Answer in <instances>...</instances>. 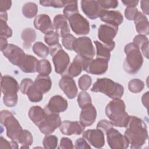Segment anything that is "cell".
<instances>
[{
	"label": "cell",
	"instance_id": "cell-1",
	"mask_svg": "<svg viewBox=\"0 0 149 149\" xmlns=\"http://www.w3.org/2000/svg\"><path fill=\"white\" fill-rule=\"evenodd\" d=\"M124 136L130 144L131 148H141L148 139L147 127L146 123L137 116H130Z\"/></svg>",
	"mask_w": 149,
	"mask_h": 149
},
{
	"label": "cell",
	"instance_id": "cell-2",
	"mask_svg": "<svg viewBox=\"0 0 149 149\" xmlns=\"http://www.w3.org/2000/svg\"><path fill=\"white\" fill-rule=\"evenodd\" d=\"M105 114L113 126L119 127H126L130 119L125 102L120 98L109 101L105 107Z\"/></svg>",
	"mask_w": 149,
	"mask_h": 149
},
{
	"label": "cell",
	"instance_id": "cell-3",
	"mask_svg": "<svg viewBox=\"0 0 149 149\" xmlns=\"http://www.w3.org/2000/svg\"><path fill=\"white\" fill-rule=\"evenodd\" d=\"M124 51L126 57L123 62V70L130 74L137 73L143 63V57L140 48L131 42L125 45Z\"/></svg>",
	"mask_w": 149,
	"mask_h": 149
},
{
	"label": "cell",
	"instance_id": "cell-4",
	"mask_svg": "<svg viewBox=\"0 0 149 149\" xmlns=\"http://www.w3.org/2000/svg\"><path fill=\"white\" fill-rule=\"evenodd\" d=\"M1 91L3 94V101L8 107H13L16 105L18 101L17 93L20 86L16 80L9 75L1 76Z\"/></svg>",
	"mask_w": 149,
	"mask_h": 149
},
{
	"label": "cell",
	"instance_id": "cell-5",
	"mask_svg": "<svg viewBox=\"0 0 149 149\" xmlns=\"http://www.w3.org/2000/svg\"><path fill=\"white\" fill-rule=\"evenodd\" d=\"M91 91L95 93H101L113 100L122 97L124 93V88L122 85L110 79L100 78L93 84Z\"/></svg>",
	"mask_w": 149,
	"mask_h": 149
},
{
	"label": "cell",
	"instance_id": "cell-6",
	"mask_svg": "<svg viewBox=\"0 0 149 149\" xmlns=\"http://www.w3.org/2000/svg\"><path fill=\"white\" fill-rule=\"evenodd\" d=\"M49 51L50 55L52 56L55 72L63 75L66 72L70 63L69 55L62 49L59 43L49 47Z\"/></svg>",
	"mask_w": 149,
	"mask_h": 149
},
{
	"label": "cell",
	"instance_id": "cell-7",
	"mask_svg": "<svg viewBox=\"0 0 149 149\" xmlns=\"http://www.w3.org/2000/svg\"><path fill=\"white\" fill-rule=\"evenodd\" d=\"M0 121L6 127L8 137L13 140H17L23 129L14 115L8 110H2L1 112Z\"/></svg>",
	"mask_w": 149,
	"mask_h": 149
},
{
	"label": "cell",
	"instance_id": "cell-8",
	"mask_svg": "<svg viewBox=\"0 0 149 149\" xmlns=\"http://www.w3.org/2000/svg\"><path fill=\"white\" fill-rule=\"evenodd\" d=\"M73 50L87 59H93L95 55V49L91 40L87 37L76 38L73 44Z\"/></svg>",
	"mask_w": 149,
	"mask_h": 149
},
{
	"label": "cell",
	"instance_id": "cell-9",
	"mask_svg": "<svg viewBox=\"0 0 149 149\" xmlns=\"http://www.w3.org/2000/svg\"><path fill=\"white\" fill-rule=\"evenodd\" d=\"M118 31V27L110 24H101L98 30V37L102 42V44L107 45L111 51L113 49L115 43L113 38L116 36Z\"/></svg>",
	"mask_w": 149,
	"mask_h": 149
},
{
	"label": "cell",
	"instance_id": "cell-10",
	"mask_svg": "<svg viewBox=\"0 0 149 149\" xmlns=\"http://www.w3.org/2000/svg\"><path fill=\"white\" fill-rule=\"evenodd\" d=\"M46 112L47 115L45 118L37 126L42 133L49 134L52 133L56 129L59 127L62 122L59 114L51 113L47 111Z\"/></svg>",
	"mask_w": 149,
	"mask_h": 149
},
{
	"label": "cell",
	"instance_id": "cell-11",
	"mask_svg": "<svg viewBox=\"0 0 149 149\" xmlns=\"http://www.w3.org/2000/svg\"><path fill=\"white\" fill-rule=\"evenodd\" d=\"M107 142L112 149H125L129 147V142L124 135L113 127L110 128L105 133Z\"/></svg>",
	"mask_w": 149,
	"mask_h": 149
},
{
	"label": "cell",
	"instance_id": "cell-12",
	"mask_svg": "<svg viewBox=\"0 0 149 149\" xmlns=\"http://www.w3.org/2000/svg\"><path fill=\"white\" fill-rule=\"evenodd\" d=\"M108 68V61L96 58L94 59H87L83 66V70L90 74L101 75L107 72Z\"/></svg>",
	"mask_w": 149,
	"mask_h": 149
},
{
	"label": "cell",
	"instance_id": "cell-13",
	"mask_svg": "<svg viewBox=\"0 0 149 149\" xmlns=\"http://www.w3.org/2000/svg\"><path fill=\"white\" fill-rule=\"evenodd\" d=\"M68 20L70 28L76 34L86 35L89 33V22L79 13L71 16Z\"/></svg>",
	"mask_w": 149,
	"mask_h": 149
},
{
	"label": "cell",
	"instance_id": "cell-14",
	"mask_svg": "<svg viewBox=\"0 0 149 149\" xmlns=\"http://www.w3.org/2000/svg\"><path fill=\"white\" fill-rule=\"evenodd\" d=\"M2 52L10 63L18 67L22 63L26 55L22 48L12 44H8L2 51Z\"/></svg>",
	"mask_w": 149,
	"mask_h": 149
},
{
	"label": "cell",
	"instance_id": "cell-15",
	"mask_svg": "<svg viewBox=\"0 0 149 149\" xmlns=\"http://www.w3.org/2000/svg\"><path fill=\"white\" fill-rule=\"evenodd\" d=\"M83 137L95 148H100L104 146V133L98 129L86 130L83 133Z\"/></svg>",
	"mask_w": 149,
	"mask_h": 149
},
{
	"label": "cell",
	"instance_id": "cell-16",
	"mask_svg": "<svg viewBox=\"0 0 149 149\" xmlns=\"http://www.w3.org/2000/svg\"><path fill=\"white\" fill-rule=\"evenodd\" d=\"M59 86L69 99H73L77 94V88L73 78L67 74L62 75L59 80Z\"/></svg>",
	"mask_w": 149,
	"mask_h": 149
},
{
	"label": "cell",
	"instance_id": "cell-17",
	"mask_svg": "<svg viewBox=\"0 0 149 149\" xmlns=\"http://www.w3.org/2000/svg\"><path fill=\"white\" fill-rule=\"evenodd\" d=\"M68 107L67 100L59 95H56L51 98L44 109L49 112L59 114L65 111Z\"/></svg>",
	"mask_w": 149,
	"mask_h": 149
},
{
	"label": "cell",
	"instance_id": "cell-18",
	"mask_svg": "<svg viewBox=\"0 0 149 149\" xmlns=\"http://www.w3.org/2000/svg\"><path fill=\"white\" fill-rule=\"evenodd\" d=\"M101 21L113 26L118 27L123 20L120 12L117 10H109L102 9L99 16Z\"/></svg>",
	"mask_w": 149,
	"mask_h": 149
},
{
	"label": "cell",
	"instance_id": "cell-19",
	"mask_svg": "<svg viewBox=\"0 0 149 149\" xmlns=\"http://www.w3.org/2000/svg\"><path fill=\"white\" fill-rule=\"evenodd\" d=\"M84 129L85 126L78 121L64 120L59 126L60 132L63 134L67 136L80 134L84 132Z\"/></svg>",
	"mask_w": 149,
	"mask_h": 149
},
{
	"label": "cell",
	"instance_id": "cell-20",
	"mask_svg": "<svg viewBox=\"0 0 149 149\" xmlns=\"http://www.w3.org/2000/svg\"><path fill=\"white\" fill-rule=\"evenodd\" d=\"M81 8L83 12L90 19H95L99 17L102 9L97 1H81Z\"/></svg>",
	"mask_w": 149,
	"mask_h": 149
},
{
	"label": "cell",
	"instance_id": "cell-21",
	"mask_svg": "<svg viewBox=\"0 0 149 149\" xmlns=\"http://www.w3.org/2000/svg\"><path fill=\"white\" fill-rule=\"evenodd\" d=\"M97 117V111L92 104L81 109L80 115V122L85 127L92 125Z\"/></svg>",
	"mask_w": 149,
	"mask_h": 149
},
{
	"label": "cell",
	"instance_id": "cell-22",
	"mask_svg": "<svg viewBox=\"0 0 149 149\" xmlns=\"http://www.w3.org/2000/svg\"><path fill=\"white\" fill-rule=\"evenodd\" d=\"M34 26L36 29L45 34L54 30L51 18L46 14H40L37 16L34 20Z\"/></svg>",
	"mask_w": 149,
	"mask_h": 149
},
{
	"label": "cell",
	"instance_id": "cell-23",
	"mask_svg": "<svg viewBox=\"0 0 149 149\" xmlns=\"http://www.w3.org/2000/svg\"><path fill=\"white\" fill-rule=\"evenodd\" d=\"M87 58L79 55H77L73 59L72 62L67 69V72L64 74H67L72 77L79 76L83 70V66Z\"/></svg>",
	"mask_w": 149,
	"mask_h": 149
},
{
	"label": "cell",
	"instance_id": "cell-24",
	"mask_svg": "<svg viewBox=\"0 0 149 149\" xmlns=\"http://www.w3.org/2000/svg\"><path fill=\"white\" fill-rule=\"evenodd\" d=\"M53 26L54 30L59 37H63L70 34V29L67 22V19L63 15H57L54 18Z\"/></svg>",
	"mask_w": 149,
	"mask_h": 149
},
{
	"label": "cell",
	"instance_id": "cell-25",
	"mask_svg": "<svg viewBox=\"0 0 149 149\" xmlns=\"http://www.w3.org/2000/svg\"><path fill=\"white\" fill-rule=\"evenodd\" d=\"M137 32L141 35L147 36L149 34V23L147 17L141 12H138L134 19Z\"/></svg>",
	"mask_w": 149,
	"mask_h": 149
},
{
	"label": "cell",
	"instance_id": "cell-26",
	"mask_svg": "<svg viewBox=\"0 0 149 149\" xmlns=\"http://www.w3.org/2000/svg\"><path fill=\"white\" fill-rule=\"evenodd\" d=\"M38 61L34 56L26 54L24 60L19 67L24 73H35L37 72Z\"/></svg>",
	"mask_w": 149,
	"mask_h": 149
},
{
	"label": "cell",
	"instance_id": "cell-27",
	"mask_svg": "<svg viewBox=\"0 0 149 149\" xmlns=\"http://www.w3.org/2000/svg\"><path fill=\"white\" fill-rule=\"evenodd\" d=\"M47 112L45 109L38 105L31 107L29 111V116L32 122L38 126L45 118Z\"/></svg>",
	"mask_w": 149,
	"mask_h": 149
},
{
	"label": "cell",
	"instance_id": "cell-28",
	"mask_svg": "<svg viewBox=\"0 0 149 149\" xmlns=\"http://www.w3.org/2000/svg\"><path fill=\"white\" fill-rule=\"evenodd\" d=\"M34 83L43 94L49 91L52 86V81L49 76L39 74L36 77Z\"/></svg>",
	"mask_w": 149,
	"mask_h": 149
},
{
	"label": "cell",
	"instance_id": "cell-29",
	"mask_svg": "<svg viewBox=\"0 0 149 149\" xmlns=\"http://www.w3.org/2000/svg\"><path fill=\"white\" fill-rule=\"evenodd\" d=\"M36 32L31 28H26L24 29L21 34V38L23 41V47L25 49H29L36 39Z\"/></svg>",
	"mask_w": 149,
	"mask_h": 149
},
{
	"label": "cell",
	"instance_id": "cell-30",
	"mask_svg": "<svg viewBox=\"0 0 149 149\" xmlns=\"http://www.w3.org/2000/svg\"><path fill=\"white\" fill-rule=\"evenodd\" d=\"M25 94L28 97L29 100L33 102L41 101L43 98V93L33 83L27 90Z\"/></svg>",
	"mask_w": 149,
	"mask_h": 149
},
{
	"label": "cell",
	"instance_id": "cell-31",
	"mask_svg": "<svg viewBox=\"0 0 149 149\" xmlns=\"http://www.w3.org/2000/svg\"><path fill=\"white\" fill-rule=\"evenodd\" d=\"M96 48V58H100L109 61L111 58V51L109 47L98 41H94Z\"/></svg>",
	"mask_w": 149,
	"mask_h": 149
},
{
	"label": "cell",
	"instance_id": "cell-32",
	"mask_svg": "<svg viewBox=\"0 0 149 149\" xmlns=\"http://www.w3.org/2000/svg\"><path fill=\"white\" fill-rule=\"evenodd\" d=\"M63 16L68 19L71 16L79 13L77 1H65L64 9L63 10Z\"/></svg>",
	"mask_w": 149,
	"mask_h": 149
},
{
	"label": "cell",
	"instance_id": "cell-33",
	"mask_svg": "<svg viewBox=\"0 0 149 149\" xmlns=\"http://www.w3.org/2000/svg\"><path fill=\"white\" fill-rule=\"evenodd\" d=\"M38 12V6L34 2L26 3L22 8L23 15L28 19L34 17Z\"/></svg>",
	"mask_w": 149,
	"mask_h": 149
},
{
	"label": "cell",
	"instance_id": "cell-34",
	"mask_svg": "<svg viewBox=\"0 0 149 149\" xmlns=\"http://www.w3.org/2000/svg\"><path fill=\"white\" fill-rule=\"evenodd\" d=\"M37 72L40 75L48 76L52 72V67L50 62L45 59L38 61Z\"/></svg>",
	"mask_w": 149,
	"mask_h": 149
},
{
	"label": "cell",
	"instance_id": "cell-35",
	"mask_svg": "<svg viewBox=\"0 0 149 149\" xmlns=\"http://www.w3.org/2000/svg\"><path fill=\"white\" fill-rule=\"evenodd\" d=\"M33 51L35 54L40 58H46L49 53V47L40 41L36 42L33 45Z\"/></svg>",
	"mask_w": 149,
	"mask_h": 149
},
{
	"label": "cell",
	"instance_id": "cell-36",
	"mask_svg": "<svg viewBox=\"0 0 149 149\" xmlns=\"http://www.w3.org/2000/svg\"><path fill=\"white\" fill-rule=\"evenodd\" d=\"M144 86V83L142 80L139 79H133L129 81L128 88L133 93H138L143 90Z\"/></svg>",
	"mask_w": 149,
	"mask_h": 149
},
{
	"label": "cell",
	"instance_id": "cell-37",
	"mask_svg": "<svg viewBox=\"0 0 149 149\" xmlns=\"http://www.w3.org/2000/svg\"><path fill=\"white\" fill-rule=\"evenodd\" d=\"M17 140L22 145L31 146L33 142V137L29 131L27 130H23L19 134Z\"/></svg>",
	"mask_w": 149,
	"mask_h": 149
},
{
	"label": "cell",
	"instance_id": "cell-38",
	"mask_svg": "<svg viewBox=\"0 0 149 149\" xmlns=\"http://www.w3.org/2000/svg\"><path fill=\"white\" fill-rule=\"evenodd\" d=\"M42 144L45 148L54 149L57 147L58 137L50 134H46L44 137Z\"/></svg>",
	"mask_w": 149,
	"mask_h": 149
},
{
	"label": "cell",
	"instance_id": "cell-39",
	"mask_svg": "<svg viewBox=\"0 0 149 149\" xmlns=\"http://www.w3.org/2000/svg\"><path fill=\"white\" fill-rule=\"evenodd\" d=\"M77 103L79 107L82 109L87 105L92 104L91 98L86 91H82L79 93L77 96Z\"/></svg>",
	"mask_w": 149,
	"mask_h": 149
},
{
	"label": "cell",
	"instance_id": "cell-40",
	"mask_svg": "<svg viewBox=\"0 0 149 149\" xmlns=\"http://www.w3.org/2000/svg\"><path fill=\"white\" fill-rule=\"evenodd\" d=\"M59 37L56 31H51L45 34L44 41L49 47H52L59 43Z\"/></svg>",
	"mask_w": 149,
	"mask_h": 149
},
{
	"label": "cell",
	"instance_id": "cell-41",
	"mask_svg": "<svg viewBox=\"0 0 149 149\" xmlns=\"http://www.w3.org/2000/svg\"><path fill=\"white\" fill-rule=\"evenodd\" d=\"M92 83L91 77L88 74L82 75L78 80V85L80 88L83 91L87 90L91 86Z\"/></svg>",
	"mask_w": 149,
	"mask_h": 149
},
{
	"label": "cell",
	"instance_id": "cell-42",
	"mask_svg": "<svg viewBox=\"0 0 149 149\" xmlns=\"http://www.w3.org/2000/svg\"><path fill=\"white\" fill-rule=\"evenodd\" d=\"M12 30L7 24L6 22L1 20V37L8 38L12 37Z\"/></svg>",
	"mask_w": 149,
	"mask_h": 149
},
{
	"label": "cell",
	"instance_id": "cell-43",
	"mask_svg": "<svg viewBox=\"0 0 149 149\" xmlns=\"http://www.w3.org/2000/svg\"><path fill=\"white\" fill-rule=\"evenodd\" d=\"M40 3L44 6L47 7H54L56 8H60L64 7L65 1H58V0H47V1H40Z\"/></svg>",
	"mask_w": 149,
	"mask_h": 149
},
{
	"label": "cell",
	"instance_id": "cell-44",
	"mask_svg": "<svg viewBox=\"0 0 149 149\" xmlns=\"http://www.w3.org/2000/svg\"><path fill=\"white\" fill-rule=\"evenodd\" d=\"M100 7L106 10L108 9H114L116 8L118 5V1L115 0H100L97 1Z\"/></svg>",
	"mask_w": 149,
	"mask_h": 149
},
{
	"label": "cell",
	"instance_id": "cell-45",
	"mask_svg": "<svg viewBox=\"0 0 149 149\" xmlns=\"http://www.w3.org/2000/svg\"><path fill=\"white\" fill-rule=\"evenodd\" d=\"M76 38L71 34H68L62 38V42L64 47L70 51H73V44Z\"/></svg>",
	"mask_w": 149,
	"mask_h": 149
},
{
	"label": "cell",
	"instance_id": "cell-46",
	"mask_svg": "<svg viewBox=\"0 0 149 149\" xmlns=\"http://www.w3.org/2000/svg\"><path fill=\"white\" fill-rule=\"evenodd\" d=\"M113 125L111 122V121L107 119H102L97 123V129L101 130L104 132V133H105L111 127H113Z\"/></svg>",
	"mask_w": 149,
	"mask_h": 149
},
{
	"label": "cell",
	"instance_id": "cell-47",
	"mask_svg": "<svg viewBox=\"0 0 149 149\" xmlns=\"http://www.w3.org/2000/svg\"><path fill=\"white\" fill-rule=\"evenodd\" d=\"M139 10L136 7H127L125 10V16L129 20H133Z\"/></svg>",
	"mask_w": 149,
	"mask_h": 149
},
{
	"label": "cell",
	"instance_id": "cell-48",
	"mask_svg": "<svg viewBox=\"0 0 149 149\" xmlns=\"http://www.w3.org/2000/svg\"><path fill=\"white\" fill-rule=\"evenodd\" d=\"M34 83V81L29 79V78H25L23 79L20 84V90L22 94H25L28 88Z\"/></svg>",
	"mask_w": 149,
	"mask_h": 149
},
{
	"label": "cell",
	"instance_id": "cell-49",
	"mask_svg": "<svg viewBox=\"0 0 149 149\" xmlns=\"http://www.w3.org/2000/svg\"><path fill=\"white\" fill-rule=\"evenodd\" d=\"M73 145L72 140L68 137H62L61 140L60 144L58 148L61 149H72L73 148Z\"/></svg>",
	"mask_w": 149,
	"mask_h": 149
},
{
	"label": "cell",
	"instance_id": "cell-50",
	"mask_svg": "<svg viewBox=\"0 0 149 149\" xmlns=\"http://www.w3.org/2000/svg\"><path fill=\"white\" fill-rule=\"evenodd\" d=\"M148 41V39L147 37H146V36L139 34L134 37L133 40V43L136 44L139 48L140 47L146 42Z\"/></svg>",
	"mask_w": 149,
	"mask_h": 149
},
{
	"label": "cell",
	"instance_id": "cell-51",
	"mask_svg": "<svg viewBox=\"0 0 149 149\" xmlns=\"http://www.w3.org/2000/svg\"><path fill=\"white\" fill-rule=\"evenodd\" d=\"M74 148L77 149H84V148H91V147L87 142L86 141L85 139L79 138L77 139L75 142Z\"/></svg>",
	"mask_w": 149,
	"mask_h": 149
},
{
	"label": "cell",
	"instance_id": "cell-52",
	"mask_svg": "<svg viewBox=\"0 0 149 149\" xmlns=\"http://www.w3.org/2000/svg\"><path fill=\"white\" fill-rule=\"evenodd\" d=\"M12 6V1L9 0L0 1V12H5L10 9Z\"/></svg>",
	"mask_w": 149,
	"mask_h": 149
},
{
	"label": "cell",
	"instance_id": "cell-53",
	"mask_svg": "<svg viewBox=\"0 0 149 149\" xmlns=\"http://www.w3.org/2000/svg\"><path fill=\"white\" fill-rule=\"evenodd\" d=\"M141 3V8L143 12V14H146L147 15H148V3L149 1H140Z\"/></svg>",
	"mask_w": 149,
	"mask_h": 149
},
{
	"label": "cell",
	"instance_id": "cell-54",
	"mask_svg": "<svg viewBox=\"0 0 149 149\" xmlns=\"http://www.w3.org/2000/svg\"><path fill=\"white\" fill-rule=\"evenodd\" d=\"M0 148H11L10 141H7L3 137L0 138Z\"/></svg>",
	"mask_w": 149,
	"mask_h": 149
},
{
	"label": "cell",
	"instance_id": "cell-55",
	"mask_svg": "<svg viewBox=\"0 0 149 149\" xmlns=\"http://www.w3.org/2000/svg\"><path fill=\"white\" fill-rule=\"evenodd\" d=\"M141 51L143 54V55L146 58H148V41L143 44L141 47Z\"/></svg>",
	"mask_w": 149,
	"mask_h": 149
},
{
	"label": "cell",
	"instance_id": "cell-56",
	"mask_svg": "<svg viewBox=\"0 0 149 149\" xmlns=\"http://www.w3.org/2000/svg\"><path fill=\"white\" fill-rule=\"evenodd\" d=\"M139 1L136 0H132V1H122V3L126 6L127 7H136Z\"/></svg>",
	"mask_w": 149,
	"mask_h": 149
},
{
	"label": "cell",
	"instance_id": "cell-57",
	"mask_svg": "<svg viewBox=\"0 0 149 149\" xmlns=\"http://www.w3.org/2000/svg\"><path fill=\"white\" fill-rule=\"evenodd\" d=\"M141 101L143 105L147 109L148 108V91L146 92L143 95Z\"/></svg>",
	"mask_w": 149,
	"mask_h": 149
},
{
	"label": "cell",
	"instance_id": "cell-58",
	"mask_svg": "<svg viewBox=\"0 0 149 149\" xmlns=\"http://www.w3.org/2000/svg\"><path fill=\"white\" fill-rule=\"evenodd\" d=\"M7 39L4 37H1V51H3L8 45Z\"/></svg>",
	"mask_w": 149,
	"mask_h": 149
},
{
	"label": "cell",
	"instance_id": "cell-59",
	"mask_svg": "<svg viewBox=\"0 0 149 149\" xmlns=\"http://www.w3.org/2000/svg\"><path fill=\"white\" fill-rule=\"evenodd\" d=\"M0 19L1 20L6 22L8 20V13L6 12H0Z\"/></svg>",
	"mask_w": 149,
	"mask_h": 149
},
{
	"label": "cell",
	"instance_id": "cell-60",
	"mask_svg": "<svg viewBox=\"0 0 149 149\" xmlns=\"http://www.w3.org/2000/svg\"><path fill=\"white\" fill-rule=\"evenodd\" d=\"M10 146L11 148H18V145L17 142L15 140H12V141H10Z\"/></svg>",
	"mask_w": 149,
	"mask_h": 149
},
{
	"label": "cell",
	"instance_id": "cell-61",
	"mask_svg": "<svg viewBox=\"0 0 149 149\" xmlns=\"http://www.w3.org/2000/svg\"><path fill=\"white\" fill-rule=\"evenodd\" d=\"M20 148H29V146L23 145V146H22Z\"/></svg>",
	"mask_w": 149,
	"mask_h": 149
}]
</instances>
